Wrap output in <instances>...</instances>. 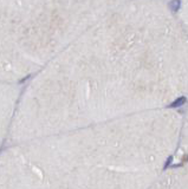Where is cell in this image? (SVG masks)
I'll return each instance as SVG.
<instances>
[{
    "instance_id": "cell-1",
    "label": "cell",
    "mask_w": 188,
    "mask_h": 189,
    "mask_svg": "<svg viewBox=\"0 0 188 189\" xmlns=\"http://www.w3.org/2000/svg\"><path fill=\"white\" fill-rule=\"evenodd\" d=\"M181 123L146 111L6 144L0 189H148L179 150Z\"/></svg>"
},
{
    "instance_id": "cell-2",
    "label": "cell",
    "mask_w": 188,
    "mask_h": 189,
    "mask_svg": "<svg viewBox=\"0 0 188 189\" xmlns=\"http://www.w3.org/2000/svg\"><path fill=\"white\" fill-rule=\"evenodd\" d=\"M78 0H0V80L23 85L74 43Z\"/></svg>"
},
{
    "instance_id": "cell-3",
    "label": "cell",
    "mask_w": 188,
    "mask_h": 189,
    "mask_svg": "<svg viewBox=\"0 0 188 189\" xmlns=\"http://www.w3.org/2000/svg\"><path fill=\"white\" fill-rule=\"evenodd\" d=\"M22 85L0 80V150L8 140Z\"/></svg>"
},
{
    "instance_id": "cell-4",
    "label": "cell",
    "mask_w": 188,
    "mask_h": 189,
    "mask_svg": "<svg viewBox=\"0 0 188 189\" xmlns=\"http://www.w3.org/2000/svg\"><path fill=\"white\" fill-rule=\"evenodd\" d=\"M178 164L167 167L148 189H188V155Z\"/></svg>"
},
{
    "instance_id": "cell-5",
    "label": "cell",
    "mask_w": 188,
    "mask_h": 189,
    "mask_svg": "<svg viewBox=\"0 0 188 189\" xmlns=\"http://www.w3.org/2000/svg\"><path fill=\"white\" fill-rule=\"evenodd\" d=\"M179 150L188 155V115L186 116L185 121H182L181 123V136H180V145H179Z\"/></svg>"
},
{
    "instance_id": "cell-6",
    "label": "cell",
    "mask_w": 188,
    "mask_h": 189,
    "mask_svg": "<svg viewBox=\"0 0 188 189\" xmlns=\"http://www.w3.org/2000/svg\"><path fill=\"white\" fill-rule=\"evenodd\" d=\"M170 8H172L173 12H176L180 8V0H173V1L170 3Z\"/></svg>"
}]
</instances>
